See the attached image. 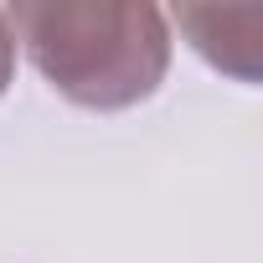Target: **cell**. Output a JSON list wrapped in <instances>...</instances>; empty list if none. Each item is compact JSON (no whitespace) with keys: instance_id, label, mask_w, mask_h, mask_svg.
Returning <instances> with one entry per match:
<instances>
[{"instance_id":"6da1fadb","label":"cell","mask_w":263,"mask_h":263,"mask_svg":"<svg viewBox=\"0 0 263 263\" xmlns=\"http://www.w3.org/2000/svg\"><path fill=\"white\" fill-rule=\"evenodd\" d=\"M36 72L78 108H135L171 72V16L129 0H21L6 11Z\"/></svg>"},{"instance_id":"7a4b0ae2","label":"cell","mask_w":263,"mask_h":263,"mask_svg":"<svg viewBox=\"0 0 263 263\" xmlns=\"http://www.w3.org/2000/svg\"><path fill=\"white\" fill-rule=\"evenodd\" d=\"M16 78V31H11V16L0 11V93L11 88Z\"/></svg>"}]
</instances>
